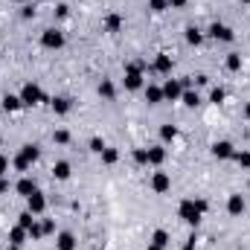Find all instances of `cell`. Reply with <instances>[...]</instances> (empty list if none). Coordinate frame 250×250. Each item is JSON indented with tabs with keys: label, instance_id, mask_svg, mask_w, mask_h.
Returning <instances> with one entry per match:
<instances>
[{
	"label": "cell",
	"instance_id": "e0dca14e",
	"mask_svg": "<svg viewBox=\"0 0 250 250\" xmlns=\"http://www.w3.org/2000/svg\"><path fill=\"white\" fill-rule=\"evenodd\" d=\"M56 250H79V236L73 230H59L56 233Z\"/></svg>",
	"mask_w": 250,
	"mask_h": 250
},
{
	"label": "cell",
	"instance_id": "484cf974",
	"mask_svg": "<svg viewBox=\"0 0 250 250\" xmlns=\"http://www.w3.org/2000/svg\"><path fill=\"white\" fill-rule=\"evenodd\" d=\"M32 166H35V163H32L26 154H21V151H18V154H12V169H15V172L29 175V172H32Z\"/></svg>",
	"mask_w": 250,
	"mask_h": 250
},
{
	"label": "cell",
	"instance_id": "e575fe53",
	"mask_svg": "<svg viewBox=\"0 0 250 250\" xmlns=\"http://www.w3.org/2000/svg\"><path fill=\"white\" fill-rule=\"evenodd\" d=\"M35 221H38V215H32L29 209H23V212H18V224H21L23 230H29V227L35 224Z\"/></svg>",
	"mask_w": 250,
	"mask_h": 250
},
{
	"label": "cell",
	"instance_id": "8fae6325",
	"mask_svg": "<svg viewBox=\"0 0 250 250\" xmlns=\"http://www.w3.org/2000/svg\"><path fill=\"white\" fill-rule=\"evenodd\" d=\"M47 207H50V201H47V195H44L41 189H35V192L26 198V209H29L32 215H44V212H47Z\"/></svg>",
	"mask_w": 250,
	"mask_h": 250
},
{
	"label": "cell",
	"instance_id": "f1b7e54d",
	"mask_svg": "<svg viewBox=\"0 0 250 250\" xmlns=\"http://www.w3.org/2000/svg\"><path fill=\"white\" fill-rule=\"evenodd\" d=\"M224 102H227V90H224L221 84H212V87H209V105L218 108V105H224Z\"/></svg>",
	"mask_w": 250,
	"mask_h": 250
},
{
	"label": "cell",
	"instance_id": "d6986e66",
	"mask_svg": "<svg viewBox=\"0 0 250 250\" xmlns=\"http://www.w3.org/2000/svg\"><path fill=\"white\" fill-rule=\"evenodd\" d=\"M143 99H146L151 108L166 102V99H163V87H160V84H151V82H146V87H143Z\"/></svg>",
	"mask_w": 250,
	"mask_h": 250
},
{
	"label": "cell",
	"instance_id": "d4e9b609",
	"mask_svg": "<svg viewBox=\"0 0 250 250\" xmlns=\"http://www.w3.org/2000/svg\"><path fill=\"white\" fill-rule=\"evenodd\" d=\"M157 134H160V143H163V146H169V143H175V140L181 137V128H178V125H172V123H163Z\"/></svg>",
	"mask_w": 250,
	"mask_h": 250
},
{
	"label": "cell",
	"instance_id": "7dc6e473",
	"mask_svg": "<svg viewBox=\"0 0 250 250\" xmlns=\"http://www.w3.org/2000/svg\"><path fill=\"white\" fill-rule=\"evenodd\" d=\"M6 250H23V248H15V245H9V248H6Z\"/></svg>",
	"mask_w": 250,
	"mask_h": 250
},
{
	"label": "cell",
	"instance_id": "8992f818",
	"mask_svg": "<svg viewBox=\"0 0 250 250\" xmlns=\"http://www.w3.org/2000/svg\"><path fill=\"white\" fill-rule=\"evenodd\" d=\"M148 189H151L154 195H169V192H172V175L163 172V169H154V172L148 175Z\"/></svg>",
	"mask_w": 250,
	"mask_h": 250
},
{
	"label": "cell",
	"instance_id": "4316f807",
	"mask_svg": "<svg viewBox=\"0 0 250 250\" xmlns=\"http://www.w3.org/2000/svg\"><path fill=\"white\" fill-rule=\"evenodd\" d=\"M181 102H184V108H189V111H195L204 99H201V93H198V87H187L184 90V96H181Z\"/></svg>",
	"mask_w": 250,
	"mask_h": 250
},
{
	"label": "cell",
	"instance_id": "4fadbf2b",
	"mask_svg": "<svg viewBox=\"0 0 250 250\" xmlns=\"http://www.w3.org/2000/svg\"><path fill=\"white\" fill-rule=\"evenodd\" d=\"M50 111H53L56 117H67V114H73V99L64 96V93L50 96Z\"/></svg>",
	"mask_w": 250,
	"mask_h": 250
},
{
	"label": "cell",
	"instance_id": "f546056e",
	"mask_svg": "<svg viewBox=\"0 0 250 250\" xmlns=\"http://www.w3.org/2000/svg\"><path fill=\"white\" fill-rule=\"evenodd\" d=\"M18 151H21V154H26L32 163H38V160H41V146H38V143H23Z\"/></svg>",
	"mask_w": 250,
	"mask_h": 250
},
{
	"label": "cell",
	"instance_id": "9a60e30c",
	"mask_svg": "<svg viewBox=\"0 0 250 250\" xmlns=\"http://www.w3.org/2000/svg\"><path fill=\"white\" fill-rule=\"evenodd\" d=\"M96 96H99L102 102H114V99H117V84H114V79L102 76L99 84H96Z\"/></svg>",
	"mask_w": 250,
	"mask_h": 250
},
{
	"label": "cell",
	"instance_id": "7bdbcfd3",
	"mask_svg": "<svg viewBox=\"0 0 250 250\" xmlns=\"http://www.w3.org/2000/svg\"><path fill=\"white\" fill-rule=\"evenodd\" d=\"M12 187H15V184L9 181V175H3V178H0V195H6V192H9Z\"/></svg>",
	"mask_w": 250,
	"mask_h": 250
},
{
	"label": "cell",
	"instance_id": "7402d4cb",
	"mask_svg": "<svg viewBox=\"0 0 250 250\" xmlns=\"http://www.w3.org/2000/svg\"><path fill=\"white\" fill-rule=\"evenodd\" d=\"M0 108H3L6 114H18V111L23 108V102H21V96H18V93H3V99H0Z\"/></svg>",
	"mask_w": 250,
	"mask_h": 250
},
{
	"label": "cell",
	"instance_id": "74e56055",
	"mask_svg": "<svg viewBox=\"0 0 250 250\" xmlns=\"http://www.w3.org/2000/svg\"><path fill=\"white\" fill-rule=\"evenodd\" d=\"M35 15H38V9H35L32 3H26V6H21V21H35Z\"/></svg>",
	"mask_w": 250,
	"mask_h": 250
},
{
	"label": "cell",
	"instance_id": "60d3db41",
	"mask_svg": "<svg viewBox=\"0 0 250 250\" xmlns=\"http://www.w3.org/2000/svg\"><path fill=\"white\" fill-rule=\"evenodd\" d=\"M9 169H12V157L0 151V178H3V175H9Z\"/></svg>",
	"mask_w": 250,
	"mask_h": 250
},
{
	"label": "cell",
	"instance_id": "83f0119b",
	"mask_svg": "<svg viewBox=\"0 0 250 250\" xmlns=\"http://www.w3.org/2000/svg\"><path fill=\"white\" fill-rule=\"evenodd\" d=\"M148 242H154V245H160V248H169V245H172V236H169L166 227H157V230L148 236Z\"/></svg>",
	"mask_w": 250,
	"mask_h": 250
},
{
	"label": "cell",
	"instance_id": "8d00e7d4",
	"mask_svg": "<svg viewBox=\"0 0 250 250\" xmlns=\"http://www.w3.org/2000/svg\"><path fill=\"white\" fill-rule=\"evenodd\" d=\"M108 143H105V137H99V134H93L90 137V143H87V148L93 151V154H102V148H105Z\"/></svg>",
	"mask_w": 250,
	"mask_h": 250
},
{
	"label": "cell",
	"instance_id": "d590c367",
	"mask_svg": "<svg viewBox=\"0 0 250 250\" xmlns=\"http://www.w3.org/2000/svg\"><path fill=\"white\" fill-rule=\"evenodd\" d=\"M38 221H41L44 239H47V236H56V233H59V224H56V218H38Z\"/></svg>",
	"mask_w": 250,
	"mask_h": 250
},
{
	"label": "cell",
	"instance_id": "30bf717a",
	"mask_svg": "<svg viewBox=\"0 0 250 250\" xmlns=\"http://www.w3.org/2000/svg\"><path fill=\"white\" fill-rule=\"evenodd\" d=\"M245 209H248L245 195H242V192H230V195H227V215H230V218H242Z\"/></svg>",
	"mask_w": 250,
	"mask_h": 250
},
{
	"label": "cell",
	"instance_id": "d6a6232c",
	"mask_svg": "<svg viewBox=\"0 0 250 250\" xmlns=\"http://www.w3.org/2000/svg\"><path fill=\"white\" fill-rule=\"evenodd\" d=\"M53 143H56V146H70V143H73V134H70L67 128H56V131H53Z\"/></svg>",
	"mask_w": 250,
	"mask_h": 250
},
{
	"label": "cell",
	"instance_id": "c3c4849f",
	"mask_svg": "<svg viewBox=\"0 0 250 250\" xmlns=\"http://www.w3.org/2000/svg\"><path fill=\"white\" fill-rule=\"evenodd\" d=\"M239 3H242V6H250V0H239Z\"/></svg>",
	"mask_w": 250,
	"mask_h": 250
},
{
	"label": "cell",
	"instance_id": "836d02e7",
	"mask_svg": "<svg viewBox=\"0 0 250 250\" xmlns=\"http://www.w3.org/2000/svg\"><path fill=\"white\" fill-rule=\"evenodd\" d=\"M146 9L151 15H163V12H169V0H146Z\"/></svg>",
	"mask_w": 250,
	"mask_h": 250
},
{
	"label": "cell",
	"instance_id": "ba28073f",
	"mask_svg": "<svg viewBox=\"0 0 250 250\" xmlns=\"http://www.w3.org/2000/svg\"><path fill=\"white\" fill-rule=\"evenodd\" d=\"M209 151H212V157H215L218 163H227V160H233V154H236V146H233L230 140H215V143L209 146Z\"/></svg>",
	"mask_w": 250,
	"mask_h": 250
},
{
	"label": "cell",
	"instance_id": "cb8c5ba5",
	"mask_svg": "<svg viewBox=\"0 0 250 250\" xmlns=\"http://www.w3.org/2000/svg\"><path fill=\"white\" fill-rule=\"evenodd\" d=\"M184 38H187V44H189V47H201L207 35H204V29H201V26H195V23H189L187 29H184Z\"/></svg>",
	"mask_w": 250,
	"mask_h": 250
},
{
	"label": "cell",
	"instance_id": "ab89813d",
	"mask_svg": "<svg viewBox=\"0 0 250 250\" xmlns=\"http://www.w3.org/2000/svg\"><path fill=\"white\" fill-rule=\"evenodd\" d=\"M53 15H56L59 21H64V18H70V6H67V3H56V9H53Z\"/></svg>",
	"mask_w": 250,
	"mask_h": 250
},
{
	"label": "cell",
	"instance_id": "b9f144b4",
	"mask_svg": "<svg viewBox=\"0 0 250 250\" xmlns=\"http://www.w3.org/2000/svg\"><path fill=\"white\" fill-rule=\"evenodd\" d=\"M181 250H198V236H195V233H189V239L181 245Z\"/></svg>",
	"mask_w": 250,
	"mask_h": 250
},
{
	"label": "cell",
	"instance_id": "bcb514c9",
	"mask_svg": "<svg viewBox=\"0 0 250 250\" xmlns=\"http://www.w3.org/2000/svg\"><path fill=\"white\" fill-rule=\"evenodd\" d=\"M146 250H166V248H160V245H154V242H148V245H146Z\"/></svg>",
	"mask_w": 250,
	"mask_h": 250
},
{
	"label": "cell",
	"instance_id": "2e32d148",
	"mask_svg": "<svg viewBox=\"0 0 250 250\" xmlns=\"http://www.w3.org/2000/svg\"><path fill=\"white\" fill-rule=\"evenodd\" d=\"M166 157H169V151H166V146H163V143L148 146V166H151V169H163Z\"/></svg>",
	"mask_w": 250,
	"mask_h": 250
},
{
	"label": "cell",
	"instance_id": "9c48e42d",
	"mask_svg": "<svg viewBox=\"0 0 250 250\" xmlns=\"http://www.w3.org/2000/svg\"><path fill=\"white\" fill-rule=\"evenodd\" d=\"M125 29V18L120 12H108L105 18H102V32L105 35H120Z\"/></svg>",
	"mask_w": 250,
	"mask_h": 250
},
{
	"label": "cell",
	"instance_id": "f35d334b",
	"mask_svg": "<svg viewBox=\"0 0 250 250\" xmlns=\"http://www.w3.org/2000/svg\"><path fill=\"white\" fill-rule=\"evenodd\" d=\"M192 79V87H204V84H209V76L207 73H195V76H189Z\"/></svg>",
	"mask_w": 250,
	"mask_h": 250
},
{
	"label": "cell",
	"instance_id": "ffe728a7",
	"mask_svg": "<svg viewBox=\"0 0 250 250\" xmlns=\"http://www.w3.org/2000/svg\"><path fill=\"white\" fill-rule=\"evenodd\" d=\"M9 245H15V248H23V245H29V233L21 227V224H15V227H9Z\"/></svg>",
	"mask_w": 250,
	"mask_h": 250
},
{
	"label": "cell",
	"instance_id": "5b68a950",
	"mask_svg": "<svg viewBox=\"0 0 250 250\" xmlns=\"http://www.w3.org/2000/svg\"><path fill=\"white\" fill-rule=\"evenodd\" d=\"M204 35L212 38V41H218V44H233V41H236V29L227 26V23H221V21H212Z\"/></svg>",
	"mask_w": 250,
	"mask_h": 250
},
{
	"label": "cell",
	"instance_id": "603a6c76",
	"mask_svg": "<svg viewBox=\"0 0 250 250\" xmlns=\"http://www.w3.org/2000/svg\"><path fill=\"white\" fill-rule=\"evenodd\" d=\"M120 157H123V154H120V148H117V146H105V148H102V154H99L102 166H108V169H114V166L120 163Z\"/></svg>",
	"mask_w": 250,
	"mask_h": 250
},
{
	"label": "cell",
	"instance_id": "f6af8a7d",
	"mask_svg": "<svg viewBox=\"0 0 250 250\" xmlns=\"http://www.w3.org/2000/svg\"><path fill=\"white\" fill-rule=\"evenodd\" d=\"M242 117H245V120H248V123H250V99H248V102H245V108H242Z\"/></svg>",
	"mask_w": 250,
	"mask_h": 250
},
{
	"label": "cell",
	"instance_id": "4dcf8cb0",
	"mask_svg": "<svg viewBox=\"0 0 250 250\" xmlns=\"http://www.w3.org/2000/svg\"><path fill=\"white\" fill-rule=\"evenodd\" d=\"M131 160H134L137 166H148V146H137V148L131 151Z\"/></svg>",
	"mask_w": 250,
	"mask_h": 250
},
{
	"label": "cell",
	"instance_id": "52a82bcc",
	"mask_svg": "<svg viewBox=\"0 0 250 250\" xmlns=\"http://www.w3.org/2000/svg\"><path fill=\"white\" fill-rule=\"evenodd\" d=\"M160 87H163V99H166V102H181V96H184V84H181V79L166 76Z\"/></svg>",
	"mask_w": 250,
	"mask_h": 250
},
{
	"label": "cell",
	"instance_id": "44dd1931",
	"mask_svg": "<svg viewBox=\"0 0 250 250\" xmlns=\"http://www.w3.org/2000/svg\"><path fill=\"white\" fill-rule=\"evenodd\" d=\"M242 67H245V56L239 50H233V53L224 56V70L227 73H242Z\"/></svg>",
	"mask_w": 250,
	"mask_h": 250
},
{
	"label": "cell",
	"instance_id": "5bb4252c",
	"mask_svg": "<svg viewBox=\"0 0 250 250\" xmlns=\"http://www.w3.org/2000/svg\"><path fill=\"white\" fill-rule=\"evenodd\" d=\"M50 178L59 181V184H67V181L73 178V163H70V160H56L53 169H50Z\"/></svg>",
	"mask_w": 250,
	"mask_h": 250
},
{
	"label": "cell",
	"instance_id": "ac0fdd59",
	"mask_svg": "<svg viewBox=\"0 0 250 250\" xmlns=\"http://www.w3.org/2000/svg\"><path fill=\"white\" fill-rule=\"evenodd\" d=\"M12 189H15V192H18V195H21V198L26 201V198H29V195H32V192L38 189V181H35L32 175H21V178L15 181V187H12Z\"/></svg>",
	"mask_w": 250,
	"mask_h": 250
},
{
	"label": "cell",
	"instance_id": "1f68e13d",
	"mask_svg": "<svg viewBox=\"0 0 250 250\" xmlns=\"http://www.w3.org/2000/svg\"><path fill=\"white\" fill-rule=\"evenodd\" d=\"M233 163H236L242 172H250V151H245V148L239 151V148H236V154H233Z\"/></svg>",
	"mask_w": 250,
	"mask_h": 250
},
{
	"label": "cell",
	"instance_id": "7a4b0ae2",
	"mask_svg": "<svg viewBox=\"0 0 250 250\" xmlns=\"http://www.w3.org/2000/svg\"><path fill=\"white\" fill-rule=\"evenodd\" d=\"M123 87L128 93H137L146 87V62H128L123 67Z\"/></svg>",
	"mask_w": 250,
	"mask_h": 250
},
{
	"label": "cell",
	"instance_id": "7c38bea8",
	"mask_svg": "<svg viewBox=\"0 0 250 250\" xmlns=\"http://www.w3.org/2000/svg\"><path fill=\"white\" fill-rule=\"evenodd\" d=\"M151 70H154L157 76H172V70H175V56H172V53H157Z\"/></svg>",
	"mask_w": 250,
	"mask_h": 250
},
{
	"label": "cell",
	"instance_id": "277c9868",
	"mask_svg": "<svg viewBox=\"0 0 250 250\" xmlns=\"http://www.w3.org/2000/svg\"><path fill=\"white\" fill-rule=\"evenodd\" d=\"M38 44L47 53H59V50H64V44H67V35H64V29H59V26H47V29H41Z\"/></svg>",
	"mask_w": 250,
	"mask_h": 250
},
{
	"label": "cell",
	"instance_id": "3957f363",
	"mask_svg": "<svg viewBox=\"0 0 250 250\" xmlns=\"http://www.w3.org/2000/svg\"><path fill=\"white\" fill-rule=\"evenodd\" d=\"M18 96H21L23 108H38V105L50 102V99H47V93H44V87H41L38 82H32V79L21 84V93H18Z\"/></svg>",
	"mask_w": 250,
	"mask_h": 250
},
{
	"label": "cell",
	"instance_id": "ee69618b",
	"mask_svg": "<svg viewBox=\"0 0 250 250\" xmlns=\"http://www.w3.org/2000/svg\"><path fill=\"white\" fill-rule=\"evenodd\" d=\"M189 0H169V9H187Z\"/></svg>",
	"mask_w": 250,
	"mask_h": 250
},
{
	"label": "cell",
	"instance_id": "6da1fadb",
	"mask_svg": "<svg viewBox=\"0 0 250 250\" xmlns=\"http://www.w3.org/2000/svg\"><path fill=\"white\" fill-rule=\"evenodd\" d=\"M178 218L189 224V227H198L201 221H204V215L209 212V201L207 198H201V195H189V198H181V204H178Z\"/></svg>",
	"mask_w": 250,
	"mask_h": 250
}]
</instances>
